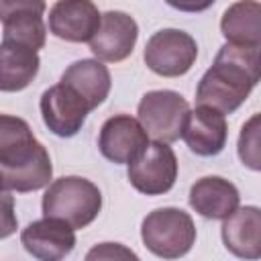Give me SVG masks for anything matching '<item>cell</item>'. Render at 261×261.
Masks as SVG:
<instances>
[{
	"mask_svg": "<svg viewBox=\"0 0 261 261\" xmlns=\"http://www.w3.org/2000/svg\"><path fill=\"white\" fill-rule=\"evenodd\" d=\"M149 145V135L130 114H114L104 120L98 137L100 153L112 163H133Z\"/></svg>",
	"mask_w": 261,
	"mask_h": 261,
	"instance_id": "10",
	"label": "cell"
},
{
	"mask_svg": "<svg viewBox=\"0 0 261 261\" xmlns=\"http://www.w3.org/2000/svg\"><path fill=\"white\" fill-rule=\"evenodd\" d=\"M181 139L192 153L200 157H214L224 149L228 139L226 118L208 106H196L186 116Z\"/></svg>",
	"mask_w": 261,
	"mask_h": 261,
	"instance_id": "14",
	"label": "cell"
},
{
	"mask_svg": "<svg viewBox=\"0 0 261 261\" xmlns=\"http://www.w3.org/2000/svg\"><path fill=\"white\" fill-rule=\"evenodd\" d=\"M190 112L188 100L173 90H151L143 94L137 114L149 137L157 143H173L181 137L186 116Z\"/></svg>",
	"mask_w": 261,
	"mask_h": 261,
	"instance_id": "5",
	"label": "cell"
},
{
	"mask_svg": "<svg viewBox=\"0 0 261 261\" xmlns=\"http://www.w3.org/2000/svg\"><path fill=\"white\" fill-rule=\"evenodd\" d=\"M100 18L98 6L90 0H59L49 8V31L69 43H90Z\"/></svg>",
	"mask_w": 261,
	"mask_h": 261,
	"instance_id": "12",
	"label": "cell"
},
{
	"mask_svg": "<svg viewBox=\"0 0 261 261\" xmlns=\"http://www.w3.org/2000/svg\"><path fill=\"white\" fill-rule=\"evenodd\" d=\"M47 4L41 0H0V20L4 41H12L33 51L45 47L47 27L43 20Z\"/></svg>",
	"mask_w": 261,
	"mask_h": 261,
	"instance_id": "9",
	"label": "cell"
},
{
	"mask_svg": "<svg viewBox=\"0 0 261 261\" xmlns=\"http://www.w3.org/2000/svg\"><path fill=\"white\" fill-rule=\"evenodd\" d=\"M239 190L220 175H206L190 188V206L204 218L224 220L239 208Z\"/></svg>",
	"mask_w": 261,
	"mask_h": 261,
	"instance_id": "16",
	"label": "cell"
},
{
	"mask_svg": "<svg viewBox=\"0 0 261 261\" xmlns=\"http://www.w3.org/2000/svg\"><path fill=\"white\" fill-rule=\"evenodd\" d=\"M220 31L230 45L259 47L261 45V4L259 2H234L220 20Z\"/></svg>",
	"mask_w": 261,
	"mask_h": 261,
	"instance_id": "19",
	"label": "cell"
},
{
	"mask_svg": "<svg viewBox=\"0 0 261 261\" xmlns=\"http://www.w3.org/2000/svg\"><path fill=\"white\" fill-rule=\"evenodd\" d=\"M41 116L45 126L57 137H73L82 130L88 114L92 112L86 100L65 84H55L41 94Z\"/></svg>",
	"mask_w": 261,
	"mask_h": 261,
	"instance_id": "8",
	"label": "cell"
},
{
	"mask_svg": "<svg viewBox=\"0 0 261 261\" xmlns=\"http://www.w3.org/2000/svg\"><path fill=\"white\" fill-rule=\"evenodd\" d=\"M259 82V47H241L224 43L214 57L212 67L200 77L196 88L198 106L216 112H234Z\"/></svg>",
	"mask_w": 261,
	"mask_h": 261,
	"instance_id": "1",
	"label": "cell"
},
{
	"mask_svg": "<svg viewBox=\"0 0 261 261\" xmlns=\"http://www.w3.org/2000/svg\"><path fill=\"white\" fill-rule=\"evenodd\" d=\"M0 173L8 192H35L51 184V157L20 116L0 114Z\"/></svg>",
	"mask_w": 261,
	"mask_h": 261,
	"instance_id": "2",
	"label": "cell"
},
{
	"mask_svg": "<svg viewBox=\"0 0 261 261\" xmlns=\"http://www.w3.org/2000/svg\"><path fill=\"white\" fill-rule=\"evenodd\" d=\"M18 218L14 212V198L10 192L0 194V239H6L16 232Z\"/></svg>",
	"mask_w": 261,
	"mask_h": 261,
	"instance_id": "22",
	"label": "cell"
},
{
	"mask_svg": "<svg viewBox=\"0 0 261 261\" xmlns=\"http://www.w3.org/2000/svg\"><path fill=\"white\" fill-rule=\"evenodd\" d=\"M2 192H8V190L4 188V179H2V173H0V194H2Z\"/></svg>",
	"mask_w": 261,
	"mask_h": 261,
	"instance_id": "23",
	"label": "cell"
},
{
	"mask_svg": "<svg viewBox=\"0 0 261 261\" xmlns=\"http://www.w3.org/2000/svg\"><path fill=\"white\" fill-rule=\"evenodd\" d=\"M20 243L39 261H61L75 247V230L57 218H41L22 228Z\"/></svg>",
	"mask_w": 261,
	"mask_h": 261,
	"instance_id": "13",
	"label": "cell"
},
{
	"mask_svg": "<svg viewBox=\"0 0 261 261\" xmlns=\"http://www.w3.org/2000/svg\"><path fill=\"white\" fill-rule=\"evenodd\" d=\"M139 39L137 20L122 10H108L100 18V27L90 41V51L98 61H122L126 59Z\"/></svg>",
	"mask_w": 261,
	"mask_h": 261,
	"instance_id": "11",
	"label": "cell"
},
{
	"mask_svg": "<svg viewBox=\"0 0 261 261\" xmlns=\"http://www.w3.org/2000/svg\"><path fill=\"white\" fill-rule=\"evenodd\" d=\"M259 114H253L239 135V159L253 171L261 169V141H259Z\"/></svg>",
	"mask_w": 261,
	"mask_h": 261,
	"instance_id": "20",
	"label": "cell"
},
{
	"mask_svg": "<svg viewBox=\"0 0 261 261\" xmlns=\"http://www.w3.org/2000/svg\"><path fill=\"white\" fill-rule=\"evenodd\" d=\"M222 241L234 257L257 261L261 257V210L257 206L237 208L222 222Z\"/></svg>",
	"mask_w": 261,
	"mask_h": 261,
	"instance_id": "15",
	"label": "cell"
},
{
	"mask_svg": "<svg viewBox=\"0 0 261 261\" xmlns=\"http://www.w3.org/2000/svg\"><path fill=\"white\" fill-rule=\"evenodd\" d=\"M84 261H141L139 255L122 243H98L94 245Z\"/></svg>",
	"mask_w": 261,
	"mask_h": 261,
	"instance_id": "21",
	"label": "cell"
},
{
	"mask_svg": "<svg viewBox=\"0 0 261 261\" xmlns=\"http://www.w3.org/2000/svg\"><path fill=\"white\" fill-rule=\"evenodd\" d=\"M61 84H65L75 94H80L90 106V110H94L108 98L112 80L108 67L102 61L77 59L61 73Z\"/></svg>",
	"mask_w": 261,
	"mask_h": 261,
	"instance_id": "17",
	"label": "cell"
},
{
	"mask_svg": "<svg viewBox=\"0 0 261 261\" xmlns=\"http://www.w3.org/2000/svg\"><path fill=\"white\" fill-rule=\"evenodd\" d=\"M39 53L31 47L2 41L0 43V92H20L39 73Z\"/></svg>",
	"mask_w": 261,
	"mask_h": 261,
	"instance_id": "18",
	"label": "cell"
},
{
	"mask_svg": "<svg viewBox=\"0 0 261 261\" xmlns=\"http://www.w3.org/2000/svg\"><path fill=\"white\" fill-rule=\"evenodd\" d=\"M130 186L145 196H159L173 188L177 179V157L165 143H149L147 149L128 163Z\"/></svg>",
	"mask_w": 261,
	"mask_h": 261,
	"instance_id": "7",
	"label": "cell"
},
{
	"mask_svg": "<svg viewBox=\"0 0 261 261\" xmlns=\"http://www.w3.org/2000/svg\"><path fill=\"white\" fill-rule=\"evenodd\" d=\"M198 57L196 39L179 29H161L145 45L143 59L147 67L163 77H177L192 69Z\"/></svg>",
	"mask_w": 261,
	"mask_h": 261,
	"instance_id": "6",
	"label": "cell"
},
{
	"mask_svg": "<svg viewBox=\"0 0 261 261\" xmlns=\"http://www.w3.org/2000/svg\"><path fill=\"white\" fill-rule=\"evenodd\" d=\"M41 206L45 218H57L77 230L86 228L100 214L102 192L86 177L63 175L47 186Z\"/></svg>",
	"mask_w": 261,
	"mask_h": 261,
	"instance_id": "3",
	"label": "cell"
},
{
	"mask_svg": "<svg viewBox=\"0 0 261 261\" xmlns=\"http://www.w3.org/2000/svg\"><path fill=\"white\" fill-rule=\"evenodd\" d=\"M143 245L161 259H179L196 243V224L181 208H157L143 218Z\"/></svg>",
	"mask_w": 261,
	"mask_h": 261,
	"instance_id": "4",
	"label": "cell"
}]
</instances>
